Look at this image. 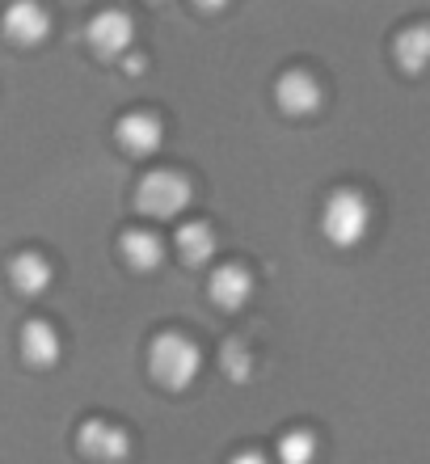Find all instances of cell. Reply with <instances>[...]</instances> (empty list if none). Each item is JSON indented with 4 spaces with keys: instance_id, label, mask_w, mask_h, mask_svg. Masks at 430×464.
Segmentation results:
<instances>
[{
    "instance_id": "obj_1",
    "label": "cell",
    "mask_w": 430,
    "mask_h": 464,
    "mask_svg": "<svg viewBox=\"0 0 430 464\" xmlns=\"http://www.w3.org/2000/svg\"><path fill=\"white\" fill-rule=\"evenodd\" d=\"M320 228H325V237H330L333 245H342V249L358 245L363 237H368V228H371V203H368V195H363V190H350V186L333 190V195L325 198Z\"/></svg>"
},
{
    "instance_id": "obj_10",
    "label": "cell",
    "mask_w": 430,
    "mask_h": 464,
    "mask_svg": "<svg viewBox=\"0 0 430 464\" xmlns=\"http://www.w3.org/2000/svg\"><path fill=\"white\" fill-rule=\"evenodd\" d=\"M215 228L207 220H190L177 228V254H182L186 266H207L211 257H215Z\"/></svg>"
},
{
    "instance_id": "obj_11",
    "label": "cell",
    "mask_w": 430,
    "mask_h": 464,
    "mask_svg": "<svg viewBox=\"0 0 430 464\" xmlns=\"http://www.w3.org/2000/svg\"><path fill=\"white\" fill-rule=\"evenodd\" d=\"M22 359L30 367H51L60 359V334L47 321H25L22 330Z\"/></svg>"
},
{
    "instance_id": "obj_8",
    "label": "cell",
    "mask_w": 430,
    "mask_h": 464,
    "mask_svg": "<svg viewBox=\"0 0 430 464\" xmlns=\"http://www.w3.org/2000/svg\"><path fill=\"white\" fill-rule=\"evenodd\" d=\"M5 34L13 38V43H22V47H34V43H43V38L51 34V13L43 9V5H13L9 13H5Z\"/></svg>"
},
{
    "instance_id": "obj_9",
    "label": "cell",
    "mask_w": 430,
    "mask_h": 464,
    "mask_svg": "<svg viewBox=\"0 0 430 464\" xmlns=\"http://www.w3.org/2000/svg\"><path fill=\"white\" fill-rule=\"evenodd\" d=\"M211 295H215V304L228 308V313H236V308L249 304V295H253V275H249L245 266H220L215 275H211Z\"/></svg>"
},
{
    "instance_id": "obj_16",
    "label": "cell",
    "mask_w": 430,
    "mask_h": 464,
    "mask_svg": "<svg viewBox=\"0 0 430 464\" xmlns=\"http://www.w3.org/2000/svg\"><path fill=\"white\" fill-rule=\"evenodd\" d=\"M224 372L233 380H249V372H253V354H249V346L241 343V338H233V343L224 346Z\"/></svg>"
},
{
    "instance_id": "obj_17",
    "label": "cell",
    "mask_w": 430,
    "mask_h": 464,
    "mask_svg": "<svg viewBox=\"0 0 430 464\" xmlns=\"http://www.w3.org/2000/svg\"><path fill=\"white\" fill-rule=\"evenodd\" d=\"M233 464H266V456L262 452H241V456H233Z\"/></svg>"
},
{
    "instance_id": "obj_6",
    "label": "cell",
    "mask_w": 430,
    "mask_h": 464,
    "mask_svg": "<svg viewBox=\"0 0 430 464\" xmlns=\"http://www.w3.org/2000/svg\"><path fill=\"white\" fill-rule=\"evenodd\" d=\"M89 43H93L98 55L114 60V55H123V51L136 43V22H131L123 9H106L89 22Z\"/></svg>"
},
{
    "instance_id": "obj_13",
    "label": "cell",
    "mask_w": 430,
    "mask_h": 464,
    "mask_svg": "<svg viewBox=\"0 0 430 464\" xmlns=\"http://www.w3.org/2000/svg\"><path fill=\"white\" fill-rule=\"evenodd\" d=\"M123 257L131 262L136 270H157L160 262H165V245H160L157 232L148 228H131L123 237Z\"/></svg>"
},
{
    "instance_id": "obj_5",
    "label": "cell",
    "mask_w": 430,
    "mask_h": 464,
    "mask_svg": "<svg viewBox=\"0 0 430 464\" xmlns=\"http://www.w3.org/2000/svg\"><path fill=\"white\" fill-rule=\"evenodd\" d=\"M274 98L283 106V114H295V119H304V114H317L325 93H320V81L304 68H291V72L279 76V89H274Z\"/></svg>"
},
{
    "instance_id": "obj_3",
    "label": "cell",
    "mask_w": 430,
    "mask_h": 464,
    "mask_svg": "<svg viewBox=\"0 0 430 464\" xmlns=\"http://www.w3.org/2000/svg\"><path fill=\"white\" fill-rule=\"evenodd\" d=\"M190 195H195L190 178H182V173H173V169H152L139 182L136 203L152 220H173V216H182L190 208Z\"/></svg>"
},
{
    "instance_id": "obj_12",
    "label": "cell",
    "mask_w": 430,
    "mask_h": 464,
    "mask_svg": "<svg viewBox=\"0 0 430 464\" xmlns=\"http://www.w3.org/2000/svg\"><path fill=\"white\" fill-rule=\"evenodd\" d=\"M9 279L22 295H43L51 287V262L43 254H17L9 262Z\"/></svg>"
},
{
    "instance_id": "obj_14",
    "label": "cell",
    "mask_w": 430,
    "mask_h": 464,
    "mask_svg": "<svg viewBox=\"0 0 430 464\" xmlns=\"http://www.w3.org/2000/svg\"><path fill=\"white\" fill-rule=\"evenodd\" d=\"M426 55H430V30L426 25H409L406 34L397 38V60L406 72H422L426 68Z\"/></svg>"
},
{
    "instance_id": "obj_7",
    "label": "cell",
    "mask_w": 430,
    "mask_h": 464,
    "mask_svg": "<svg viewBox=\"0 0 430 464\" xmlns=\"http://www.w3.org/2000/svg\"><path fill=\"white\" fill-rule=\"evenodd\" d=\"M114 131H119V144H123L131 157H148V152H157L160 140H165V127H160V119H157V114H148V111L123 114Z\"/></svg>"
},
{
    "instance_id": "obj_15",
    "label": "cell",
    "mask_w": 430,
    "mask_h": 464,
    "mask_svg": "<svg viewBox=\"0 0 430 464\" xmlns=\"http://www.w3.org/2000/svg\"><path fill=\"white\" fill-rule=\"evenodd\" d=\"M317 435L312 430H287L279 440V464H312L317 460Z\"/></svg>"
},
{
    "instance_id": "obj_4",
    "label": "cell",
    "mask_w": 430,
    "mask_h": 464,
    "mask_svg": "<svg viewBox=\"0 0 430 464\" xmlns=\"http://www.w3.org/2000/svg\"><path fill=\"white\" fill-rule=\"evenodd\" d=\"M76 443H81V452H85L89 460H98V464H119L131 456V435H127L123 427H114V422H101V418L85 422L81 435H76Z\"/></svg>"
},
{
    "instance_id": "obj_2",
    "label": "cell",
    "mask_w": 430,
    "mask_h": 464,
    "mask_svg": "<svg viewBox=\"0 0 430 464\" xmlns=\"http://www.w3.org/2000/svg\"><path fill=\"white\" fill-rule=\"evenodd\" d=\"M198 367H203V351L198 343H190L186 334H160L152 343V376L165 384V389L182 392L195 384Z\"/></svg>"
}]
</instances>
